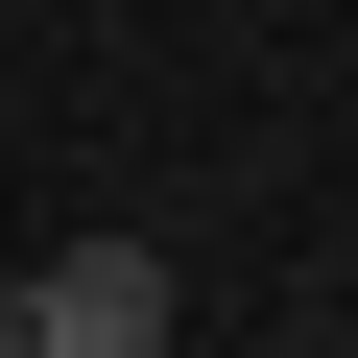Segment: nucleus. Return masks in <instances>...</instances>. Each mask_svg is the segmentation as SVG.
<instances>
[{"mask_svg":"<svg viewBox=\"0 0 358 358\" xmlns=\"http://www.w3.org/2000/svg\"><path fill=\"white\" fill-rule=\"evenodd\" d=\"M0 358H24V310H0Z\"/></svg>","mask_w":358,"mask_h":358,"instance_id":"nucleus-2","label":"nucleus"},{"mask_svg":"<svg viewBox=\"0 0 358 358\" xmlns=\"http://www.w3.org/2000/svg\"><path fill=\"white\" fill-rule=\"evenodd\" d=\"M167 358H215V334H167Z\"/></svg>","mask_w":358,"mask_h":358,"instance_id":"nucleus-3","label":"nucleus"},{"mask_svg":"<svg viewBox=\"0 0 358 358\" xmlns=\"http://www.w3.org/2000/svg\"><path fill=\"white\" fill-rule=\"evenodd\" d=\"M0 310H24V358H167V334H192V310H167V239H48Z\"/></svg>","mask_w":358,"mask_h":358,"instance_id":"nucleus-1","label":"nucleus"}]
</instances>
